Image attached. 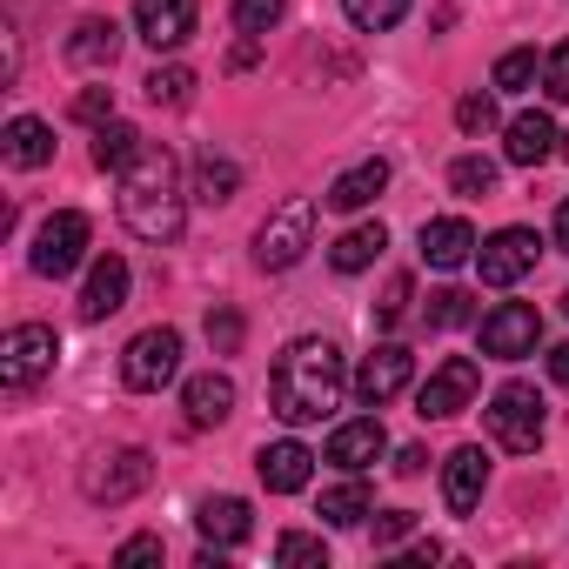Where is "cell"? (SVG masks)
Masks as SVG:
<instances>
[{
	"instance_id": "9a60e30c",
	"label": "cell",
	"mask_w": 569,
	"mask_h": 569,
	"mask_svg": "<svg viewBox=\"0 0 569 569\" xmlns=\"http://www.w3.org/2000/svg\"><path fill=\"white\" fill-rule=\"evenodd\" d=\"M254 476L268 482V496H296V489H309V476H316V456L289 436V442H261V456H254Z\"/></svg>"
},
{
	"instance_id": "8fae6325",
	"label": "cell",
	"mask_w": 569,
	"mask_h": 569,
	"mask_svg": "<svg viewBox=\"0 0 569 569\" xmlns=\"http://www.w3.org/2000/svg\"><path fill=\"white\" fill-rule=\"evenodd\" d=\"M536 254H542V241H536L529 228H496V234L476 248V268H482L489 289H516V281L536 268Z\"/></svg>"
},
{
	"instance_id": "ee69618b",
	"label": "cell",
	"mask_w": 569,
	"mask_h": 569,
	"mask_svg": "<svg viewBox=\"0 0 569 569\" xmlns=\"http://www.w3.org/2000/svg\"><path fill=\"white\" fill-rule=\"evenodd\" d=\"M409 562H422V569H429V562H442V542H436V536H429V542H416V549H409Z\"/></svg>"
},
{
	"instance_id": "30bf717a",
	"label": "cell",
	"mask_w": 569,
	"mask_h": 569,
	"mask_svg": "<svg viewBox=\"0 0 569 569\" xmlns=\"http://www.w3.org/2000/svg\"><path fill=\"white\" fill-rule=\"evenodd\" d=\"M536 342H542V316H536L529 302H496V309L482 316V356L522 362V356H536Z\"/></svg>"
},
{
	"instance_id": "d4e9b609",
	"label": "cell",
	"mask_w": 569,
	"mask_h": 569,
	"mask_svg": "<svg viewBox=\"0 0 569 569\" xmlns=\"http://www.w3.org/2000/svg\"><path fill=\"white\" fill-rule=\"evenodd\" d=\"M382 248H389V228H382V221H362V228H349V234L329 248V268H336V274H362V268L382 261Z\"/></svg>"
},
{
	"instance_id": "ac0fdd59",
	"label": "cell",
	"mask_w": 569,
	"mask_h": 569,
	"mask_svg": "<svg viewBox=\"0 0 569 569\" xmlns=\"http://www.w3.org/2000/svg\"><path fill=\"white\" fill-rule=\"evenodd\" d=\"M556 141H562V134H556V121H549L542 108H536V114H516V121L502 128V154H509L516 168H542V161L556 154Z\"/></svg>"
},
{
	"instance_id": "74e56055",
	"label": "cell",
	"mask_w": 569,
	"mask_h": 569,
	"mask_svg": "<svg viewBox=\"0 0 569 569\" xmlns=\"http://www.w3.org/2000/svg\"><path fill=\"white\" fill-rule=\"evenodd\" d=\"M409 296H416V289H409V274H396L389 289H382V302H376V329H396V322L409 316Z\"/></svg>"
},
{
	"instance_id": "c3c4849f",
	"label": "cell",
	"mask_w": 569,
	"mask_h": 569,
	"mask_svg": "<svg viewBox=\"0 0 569 569\" xmlns=\"http://www.w3.org/2000/svg\"><path fill=\"white\" fill-rule=\"evenodd\" d=\"M562 309H569V296H562Z\"/></svg>"
},
{
	"instance_id": "4316f807",
	"label": "cell",
	"mask_w": 569,
	"mask_h": 569,
	"mask_svg": "<svg viewBox=\"0 0 569 569\" xmlns=\"http://www.w3.org/2000/svg\"><path fill=\"white\" fill-rule=\"evenodd\" d=\"M234 188H241V168L228 161V154H201L194 161V201H208V208H221V201H234Z\"/></svg>"
},
{
	"instance_id": "e575fe53",
	"label": "cell",
	"mask_w": 569,
	"mask_h": 569,
	"mask_svg": "<svg viewBox=\"0 0 569 569\" xmlns=\"http://www.w3.org/2000/svg\"><path fill=\"white\" fill-rule=\"evenodd\" d=\"M274 562H316V569H329V542L322 536H302V529H289V536H274Z\"/></svg>"
},
{
	"instance_id": "ffe728a7",
	"label": "cell",
	"mask_w": 569,
	"mask_h": 569,
	"mask_svg": "<svg viewBox=\"0 0 569 569\" xmlns=\"http://www.w3.org/2000/svg\"><path fill=\"white\" fill-rule=\"evenodd\" d=\"M382 188H389V161H382V154H369V161L342 168V174L329 181V194H322V201H329V208H342V214H356V208H369Z\"/></svg>"
},
{
	"instance_id": "7dc6e473",
	"label": "cell",
	"mask_w": 569,
	"mask_h": 569,
	"mask_svg": "<svg viewBox=\"0 0 569 569\" xmlns=\"http://www.w3.org/2000/svg\"><path fill=\"white\" fill-rule=\"evenodd\" d=\"M556 154H562V161H569V134H562V148H556Z\"/></svg>"
},
{
	"instance_id": "f35d334b",
	"label": "cell",
	"mask_w": 569,
	"mask_h": 569,
	"mask_svg": "<svg viewBox=\"0 0 569 569\" xmlns=\"http://www.w3.org/2000/svg\"><path fill=\"white\" fill-rule=\"evenodd\" d=\"M542 94H549V101H569V41L549 48V61H542Z\"/></svg>"
},
{
	"instance_id": "7402d4cb",
	"label": "cell",
	"mask_w": 569,
	"mask_h": 569,
	"mask_svg": "<svg viewBox=\"0 0 569 569\" xmlns=\"http://www.w3.org/2000/svg\"><path fill=\"white\" fill-rule=\"evenodd\" d=\"M0 154H8V168H48L54 161V128L34 121V114H14L8 134H0Z\"/></svg>"
},
{
	"instance_id": "5b68a950",
	"label": "cell",
	"mask_w": 569,
	"mask_h": 569,
	"mask_svg": "<svg viewBox=\"0 0 569 569\" xmlns=\"http://www.w3.org/2000/svg\"><path fill=\"white\" fill-rule=\"evenodd\" d=\"M489 436H496V449H509V456H536V442H542V396H536V382H502L496 396H489Z\"/></svg>"
},
{
	"instance_id": "83f0119b",
	"label": "cell",
	"mask_w": 569,
	"mask_h": 569,
	"mask_svg": "<svg viewBox=\"0 0 569 569\" xmlns=\"http://www.w3.org/2000/svg\"><path fill=\"white\" fill-rule=\"evenodd\" d=\"M134 154H141V134H134L128 121H108V128H94V168L121 174V168H128Z\"/></svg>"
},
{
	"instance_id": "d6a6232c",
	"label": "cell",
	"mask_w": 569,
	"mask_h": 569,
	"mask_svg": "<svg viewBox=\"0 0 569 569\" xmlns=\"http://www.w3.org/2000/svg\"><path fill=\"white\" fill-rule=\"evenodd\" d=\"M476 322V296L469 289H436L429 296V329H462Z\"/></svg>"
},
{
	"instance_id": "484cf974",
	"label": "cell",
	"mask_w": 569,
	"mask_h": 569,
	"mask_svg": "<svg viewBox=\"0 0 569 569\" xmlns=\"http://www.w3.org/2000/svg\"><path fill=\"white\" fill-rule=\"evenodd\" d=\"M369 509H376V496H369V482H336V489H322V522L329 529H362L369 522Z\"/></svg>"
},
{
	"instance_id": "7a4b0ae2",
	"label": "cell",
	"mask_w": 569,
	"mask_h": 569,
	"mask_svg": "<svg viewBox=\"0 0 569 569\" xmlns=\"http://www.w3.org/2000/svg\"><path fill=\"white\" fill-rule=\"evenodd\" d=\"M128 234L141 241H174L188 221V194H181V168L161 141H141V154L121 168V194H114Z\"/></svg>"
},
{
	"instance_id": "bcb514c9",
	"label": "cell",
	"mask_w": 569,
	"mask_h": 569,
	"mask_svg": "<svg viewBox=\"0 0 569 569\" xmlns=\"http://www.w3.org/2000/svg\"><path fill=\"white\" fill-rule=\"evenodd\" d=\"M556 248H562V254H569V201H562V208H556Z\"/></svg>"
},
{
	"instance_id": "60d3db41",
	"label": "cell",
	"mask_w": 569,
	"mask_h": 569,
	"mask_svg": "<svg viewBox=\"0 0 569 569\" xmlns=\"http://www.w3.org/2000/svg\"><path fill=\"white\" fill-rule=\"evenodd\" d=\"M114 562H121V569H134V562H161V536H128V542L114 549Z\"/></svg>"
},
{
	"instance_id": "b9f144b4",
	"label": "cell",
	"mask_w": 569,
	"mask_h": 569,
	"mask_svg": "<svg viewBox=\"0 0 569 569\" xmlns=\"http://www.w3.org/2000/svg\"><path fill=\"white\" fill-rule=\"evenodd\" d=\"M416 529V516L409 509H389V516H376V549H389V542H402Z\"/></svg>"
},
{
	"instance_id": "f1b7e54d",
	"label": "cell",
	"mask_w": 569,
	"mask_h": 569,
	"mask_svg": "<svg viewBox=\"0 0 569 569\" xmlns=\"http://www.w3.org/2000/svg\"><path fill=\"white\" fill-rule=\"evenodd\" d=\"M342 14H349V28H362V34H389V28L409 21V0H342Z\"/></svg>"
},
{
	"instance_id": "8d00e7d4",
	"label": "cell",
	"mask_w": 569,
	"mask_h": 569,
	"mask_svg": "<svg viewBox=\"0 0 569 569\" xmlns=\"http://www.w3.org/2000/svg\"><path fill=\"white\" fill-rule=\"evenodd\" d=\"M456 128H462V134H489V128H496V101H489V94H462V101H456Z\"/></svg>"
},
{
	"instance_id": "9c48e42d",
	"label": "cell",
	"mask_w": 569,
	"mask_h": 569,
	"mask_svg": "<svg viewBox=\"0 0 569 569\" xmlns=\"http://www.w3.org/2000/svg\"><path fill=\"white\" fill-rule=\"evenodd\" d=\"M81 254H88V214H81V208L48 214V221H41V234H34V274L61 281V274H74V268H81Z\"/></svg>"
},
{
	"instance_id": "1f68e13d",
	"label": "cell",
	"mask_w": 569,
	"mask_h": 569,
	"mask_svg": "<svg viewBox=\"0 0 569 569\" xmlns=\"http://www.w3.org/2000/svg\"><path fill=\"white\" fill-rule=\"evenodd\" d=\"M141 88H148V101H154V108H188V94H194V74H188V68H154Z\"/></svg>"
},
{
	"instance_id": "4fadbf2b",
	"label": "cell",
	"mask_w": 569,
	"mask_h": 569,
	"mask_svg": "<svg viewBox=\"0 0 569 569\" xmlns=\"http://www.w3.org/2000/svg\"><path fill=\"white\" fill-rule=\"evenodd\" d=\"M194 0H134V34L154 48V54H174L188 34H194Z\"/></svg>"
},
{
	"instance_id": "ba28073f",
	"label": "cell",
	"mask_w": 569,
	"mask_h": 569,
	"mask_svg": "<svg viewBox=\"0 0 569 569\" xmlns=\"http://www.w3.org/2000/svg\"><path fill=\"white\" fill-rule=\"evenodd\" d=\"M476 389H482V369H476L469 356H449V362H436L429 382L416 389V416H422V422H449V416H462V409L476 402Z\"/></svg>"
},
{
	"instance_id": "52a82bcc",
	"label": "cell",
	"mask_w": 569,
	"mask_h": 569,
	"mask_svg": "<svg viewBox=\"0 0 569 569\" xmlns=\"http://www.w3.org/2000/svg\"><path fill=\"white\" fill-rule=\"evenodd\" d=\"M148 482H154V462H148V449H108V456H94V462L81 469V496H88V502H101V509H114V502H134Z\"/></svg>"
},
{
	"instance_id": "7bdbcfd3",
	"label": "cell",
	"mask_w": 569,
	"mask_h": 569,
	"mask_svg": "<svg viewBox=\"0 0 569 569\" xmlns=\"http://www.w3.org/2000/svg\"><path fill=\"white\" fill-rule=\"evenodd\" d=\"M422 462H429L422 449H402V456H396V476H422Z\"/></svg>"
},
{
	"instance_id": "44dd1931",
	"label": "cell",
	"mask_w": 569,
	"mask_h": 569,
	"mask_svg": "<svg viewBox=\"0 0 569 569\" xmlns=\"http://www.w3.org/2000/svg\"><path fill=\"white\" fill-rule=\"evenodd\" d=\"M121 302H128V261L121 254H101L94 274H88V289H81V316L88 322H108Z\"/></svg>"
},
{
	"instance_id": "3957f363",
	"label": "cell",
	"mask_w": 569,
	"mask_h": 569,
	"mask_svg": "<svg viewBox=\"0 0 569 569\" xmlns=\"http://www.w3.org/2000/svg\"><path fill=\"white\" fill-rule=\"evenodd\" d=\"M54 362H61V336L48 322H14L0 336V389L8 396H28L34 382H48Z\"/></svg>"
},
{
	"instance_id": "2e32d148",
	"label": "cell",
	"mask_w": 569,
	"mask_h": 569,
	"mask_svg": "<svg viewBox=\"0 0 569 569\" xmlns=\"http://www.w3.org/2000/svg\"><path fill=\"white\" fill-rule=\"evenodd\" d=\"M382 449H389V436H382V422H376V416L336 422V436H329V462H336V469H349V476H362L369 462H382Z\"/></svg>"
},
{
	"instance_id": "5bb4252c",
	"label": "cell",
	"mask_w": 569,
	"mask_h": 569,
	"mask_svg": "<svg viewBox=\"0 0 569 569\" xmlns=\"http://www.w3.org/2000/svg\"><path fill=\"white\" fill-rule=\"evenodd\" d=\"M476 228L462 221V214H436V221H422V261L429 268H442V274H456V268H469L476 261Z\"/></svg>"
},
{
	"instance_id": "277c9868",
	"label": "cell",
	"mask_w": 569,
	"mask_h": 569,
	"mask_svg": "<svg viewBox=\"0 0 569 569\" xmlns=\"http://www.w3.org/2000/svg\"><path fill=\"white\" fill-rule=\"evenodd\" d=\"M309 248H316V201H309V194H289V201H281V208L254 228V261H261L268 274L296 268Z\"/></svg>"
},
{
	"instance_id": "d590c367",
	"label": "cell",
	"mask_w": 569,
	"mask_h": 569,
	"mask_svg": "<svg viewBox=\"0 0 569 569\" xmlns=\"http://www.w3.org/2000/svg\"><path fill=\"white\" fill-rule=\"evenodd\" d=\"M74 121L108 128V121H114V88H81V94H74Z\"/></svg>"
},
{
	"instance_id": "603a6c76",
	"label": "cell",
	"mask_w": 569,
	"mask_h": 569,
	"mask_svg": "<svg viewBox=\"0 0 569 569\" xmlns=\"http://www.w3.org/2000/svg\"><path fill=\"white\" fill-rule=\"evenodd\" d=\"M181 409H188V422H194V429H214V422H228V416H234V382L208 369V376H194V382L181 389Z\"/></svg>"
},
{
	"instance_id": "836d02e7",
	"label": "cell",
	"mask_w": 569,
	"mask_h": 569,
	"mask_svg": "<svg viewBox=\"0 0 569 569\" xmlns=\"http://www.w3.org/2000/svg\"><path fill=\"white\" fill-rule=\"evenodd\" d=\"M449 188H456V194H469V201H476V194H489V188H496V161H482V154L449 161Z\"/></svg>"
},
{
	"instance_id": "d6986e66",
	"label": "cell",
	"mask_w": 569,
	"mask_h": 569,
	"mask_svg": "<svg viewBox=\"0 0 569 569\" xmlns=\"http://www.w3.org/2000/svg\"><path fill=\"white\" fill-rule=\"evenodd\" d=\"M194 529H201V542H214V549H234V542H248V529H254V509H248L241 496H208V502L194 509Z\"/></svg>"
},
{
	"instance_id": "6da1fadb",
	"label": "cell",
	"mask_w": 569,
	"mask_h": 569,
	"mask_svg": "<svg viewBox=\"0 0 569 569\" xmlns=\"http://www.w3.org/2000/svg\"><path fill=\"white\" fill-rule=\"evenodd\" d=\"M342 389H349V376H342V349H336L329 336H296L289 349L274 356V376H268V402H274V416H281V422H296V429L336 416Z\"/></svg>"
},
{
	"instance_id": "ab89813d",
	"label": "cell",
	"mask_w": 569,
	"mask_h": 569,
	"mask_svg": "<svg viewBox=\"0 0 569 569\" xmlns=\"http://www.w3.org/2000/svg\"><path fill=\"white\" fill-rule=\"evenodd\" d=\"M208 342H214V356H234L241 349V316L234 309H214L208 316Z\"/></svg>"
},
{
	"instance_id": "f546056e",
	"label": "cell",
	"mask_w": 569,
	"mask_h": 569,
	"mask_svg": "<svg viewBox=\"0 0 569 569\" xmlns=\"http://www.w3.org/2000/svg\"><path fill=\"white\" fill-rule=\"evenodd\" d=\"M542 81V61H536V48H509L502 61H496V88L502 94H529Z\"/></svg>"
},
{
	"instance_id": "8992f818",
	"label": "cell",
	"mask_w": 569,
	"mask_h": 569,
	"mask_svg": "<svg viewBox=\"0 0 569 569\" xmlns=\"http://www.w3.org/2000/svg\"><path fill=\"white\" fill-rule=\"evenodd\" d=\"M174 376H181V336H174V329H141V336L121 349V382H128L134 396H161Z\"/></svg>"
},
{
	"instance_id": "4dcf8cb0",
	"label": "cell",
	"mask_w": 569,
	"mask_h": 569,
	"mask_svg": "<svg viewBox=\"0 0 569 569\" xmlns=\"http://www.w3.org/2000/svg\"><path fill=\"white\" fill-rule=\"evenodd\" d=\"M234 34H248V41H261L268 28H281V14H289V0H234Z\"/></svg>"
},
{
	"instance_id": "f6af8a7d",
	"label": "cell",
	"mask_w": 569,
	"mask_h": 569,
	"mask_svg": "<svg viewBox=\"0 0 569 569\" xmlns=\"http://www.w3.org/2000/svg\"><path fill=\"white\" fill-rule=\"evenodd\" d=\"M549 376H556V382L569 389V342H562V349H549Z\"/></svg>"
},
{
	"instance_id": "e0dca14e",
	"label": "cell",
	"mask_w": 569,
	"mask_h": 569,
	"mask_svg": "<svg viewBox=\"0 0 569 569\" xmlns=\"http://www.w3.org/2000/svg\"><path fill=\"white\" fill-rule=\"evenodd\" d=\"M482 489H489V456L469 442V449H456L442 462V502H449V516H469L482 502Z\"/></svg>"
},
{
	"instance_id": "cb8c5ba5",
	"label": "cell",
	"mask_w": 569,
	"mask_h": 569,
	"mask_svg": "<svg viewBox=\"0 0 569 569\" xmlns=\"http://www.w3.org/2000/svg\"><path fill=\"white\" fill-rule=\"evenodd\" d=\"M114 54H121V28H114V21H81V28L68 34V61L88 68V74L114 68Z\"/></svg>"
},
{
	"instance_id": "7c38bea8",
	"label": "cell",
	"mask_w": 569,
	"mask_h": 569,
	"mask_svg": "<svg viewBox=\"0 0 569 569\" xmlns=\"http://www.w3.org/2000/svg\"><path fill=\"white\" fill-rule=\"evenodd\" d=\"M409 382H416V356H409L402 342H382V349L362 356V369H356V402H362V409H382V402H396Z\"/></svg>"
}]
</instances>
